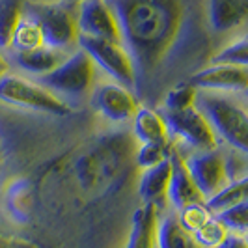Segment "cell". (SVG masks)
<instances>
[{
	"mask_svg": "<svg viewBox=\"0 0 248 248\" xmlns=\"http://www.w3.org/2000/svg\"><path fill=\"white\" fill-rule=\"evenodd\" d=\"M138 75L151 77L175 45L185 21L183 0H108Z\"/></svg>",
	"mask_w": 248,
	"mask_h": 248,
	"instance_id": "1",
	"label": "cell"
},
{
	"mask_svg": "<svg viewBox=\"0 0 248 248\" xmlns=\"http://www.w3.org/2000/svg\"><path fill=\"white\" fill-rule=\"evenodd\" d=\"M198 108L207 124L211 125L218 142L222 140L228 148L241 153L248 151V114L243 103H239L230 93L217 92H198L196 93Z\"/></svg>",
	"mask_w": 248,
	"mask_h": 248,
	"instance_id": "2",
	"label": "cell"
},
{
	"mask_svg": "<svg viewBox=\"0 0 248 248\" xmlns=\"http://www.w3.org/2000/svg\"><path fill=\"white\" fill-rule=\"evenodd\" d=\"M23 15L32 19L50 49L73 52L78 49L77 2L69 0H25Z\"/></svg>",
	"mask_w": 248,
	"mask_h": 248,
	"instance_id": "3",
	"label": "cell"
},
{
	"mask_svg": "<svg viewBox=\"0 0 248 248\" xmlns=\"http://www.w3.org/2000/svg\"><path fill=\"white\" fill-rule=\"evenodd\" d=\"M97 67L82 49H75L50 73L36 77V82L52 92L65 105L88 99L95 86Z\"/></svg>",
	"mask_w": 248,
	"mask_h": 248,
	"instance_id": "4",
	"label": "cell"
},
{
	"mask_svg": "<svg viewBox=\"0 0 248 248\" xmlns=\"http://www.w3.org/2000/svg\"><path fill=\"white\" fill-rule=\"evenodd\" d=\"M0 103L15 108L58 116V118L71 114V107L65 105L62 99H58L52 92L37 84L36 80L26 78L13 71L6 73L0 78Z\"/></svg>",
	"mask_w": 248,
	"mask_h": 248,
	"instance_id": "5",
	"label": "cell"
},
{
	"mask_svg": "<svg viewBox=\"0 0 248 248\" xmlns=\"http://www.w3.org/2000/svg\"><path fill=\"white\" fill-rule=\"evenodd\" d=\"M78 49L86 52L92 62L95 63V67L108 77V80H114L129 90L137 88L138 78L135 65L122 43L93 37H78Z\"/></svg>",
	"mask_w": 248,
	"mask_h": 248,
	"instance_id": "6",
	"label": "cell"
},
{
	"mask_svg": "<svg viewBox=\"0 0 248 248\" xmlns=\"http://www.w3.org/2000/svg\"><path fill=\"white\" fill-rule=\"evenodd\" d=\"M168 133L172 138H177L190 151L218 148V138L215 137L211 125L203 118V114L194 107H188L179 112H161Z\"/></svg>",
	"mask_w": 248,
	"mask_h": 248,
	"instance_id": "7",
	"label": "cell"
},
{
	"mask_svg": "<svg viewBox=\"0 0 248 248\" xmlns=\"http://www.w3.org/2000/svg\"><path fill=\"white\" fill-rule=\"evenodd\" d=\"M88 99H90L92 108L112 124L131 122L135 112L140 107L135 92L114 80L95 82Z\"/></svg>",
	"mask_w": 248,
	"mask_h": 248,
	"instance_id": "8",
	"label": "cell"
},
{
	"mask_svg": "<svg viewBox=\"0 0 248 248\" xmlns=\"http://www.w3.org/2000/svg\"><path fill=\"white\" fill-rule=\"evenodd\" d=\"M183 161L203 200L211 198L215 192H218L230 181L226 174L224 153L220 146L203 151H190L186 157H183Z\"/></svg>",
	"mask_w": 248,
	"mask_h": 248,
	"instance_id": "9",
	"label": "cell"
},
{
	"mask_svg": "<svg viewBox=\"0 0 248 248\" xmlns=\"http://www.w3.org/2000/svg\"><path fill=\"white\" fill-rule=\"evenodd\" d=\"M77 30L78 37H93L122 43L118 19L108 0L77 2Z\"/></svg>",
	"mask_w": 248,
	"mask_h": 248,
	"instance_id": "10",
	"label": "cell"
},
{
	"mask_svg": "<svg viewBox=\"0 0 248 248\" xmlns=\"http://www.w3.org/2000/svg\"><path fill=\"white\" fill-rule=\"evenodd\" d=\"M198 92H217V93H243L248 88V67L239 65H220L209 63L186 80Z\"/></svg>",
	"mask_w": 248,
	"mask_h": 248,
	"instance_id": "11",
	"label": "cell"
},
{
	"mask_svg": "<svg viewBox=\"0 0 248 248\" xmlns=\"http://www.w3.org/2000/svg\"><path fill=\"white\" fill-rule=\"evenodd\" d=\"M170 164H172V172H170V185L166 192V203L172 207V211L177 213L186 205L205 202L194 179L188 174L183 155L175 144L170 151Z\"/></svg>",
	"mask_w": 248,
	"mask_h": 248,
	"instance_id": "12",
	"label": "cell"
},
{
	"mask_svg": "<svg viewBox=\"0 0 248 248\" xmlns=\"http://www.w3.org/2000/svg\"><path fill=\"white\" fill-rule=\"evenodd\" d=\"M170 172H172L170 157L166 161L159 162L155 166H149V168H144L140 172L138 196L142 200V203H151L161 211L162 205L166 203V192H168V185H170Z\"/></svg>",
	"mask_w": 248,
	"mask_h": 248,
	"instance_id": "13",
	"label": "cell"
},
{
	"mask_svg": "<svg viewBox=\"0 0 248 248\" xmlns=\"http://www.w3.org/2000/svg\"><path fill=\"white\" fill-rule=\"evenodd\" d=\"M161 211L151 205L142 203L133 215V224L125 248H157V228Z\"/></svg>",
	"mask_w": 248,
	"mask_h": 248,
	"instance_id": "14",
	"label": "cell"
},
{
	"mask_svg": "<svg viewBox=\"0 0 248 248\" xmlns=\"http://www.w3.org/2000/svg\"><path fill=\"white\" fill-rule=\"evenodd\" d=\"M69 54L71 52H62V50L50 49L47 45H43L30 52H10V56H12L10 63H13L19 71L41 77V75L50 73L54 67H58Z\"/></svg>",
	"mask_w": 248,
	"mask_h": 248,
	"instance_id": "15",
	"label": "cell"
},
{
	"mask_svg": "<svg viewBox=\"0 0 248 248\" xmlns=\"http://www.w3.org/2000/svg\"><path fill=\"white\" fill-rule=\"evenodd\" d=\"M247 17L248 0H209V25L218 34L243 26Z\"/></svg>",
	"mask_w": 248,
	"mask_h": 248,
	"instance_id": "16",
	"label": "cell"
},
{
	"mask_svg": "<svg viewBox=\"0 0 248 248\" xmlns=\"http://www.w3.org/2000/svg\"><path fill=\"white\" fill-rule=\"evenodd\" d=\"M133 129L135 137L140 144H162V142H172V137L168 133L166 122L162 114L151 107H138V110L133 116Z\"/></svg>",
	"mask_w": 248,
	"mask_h": 248,
	"instance_id": "17",
	"label": "cell"
},
{
	"mask_svg": "<svg viewBox=\"0 0 248 248\" xmlns=\"http://www.w3.org/2000/svg\"><path fill=\"white\" fill-rule=\"evenodd\" d=\"M157 248H202L192 233L183 230L177 222L175 213H164L159 217L157 228Z\"/></svg>",
	"mask_w": 248,
	"mask_h": 248,
	"instance_id": "18",
	"label": "cell"
},
{
	"mask_svg": "<svg viewBox=\"0 0 248 248\" xmlns=\"http://www.w3.org/2000/svg\"><path fill=\"white\" fill-rule=\"evenodd\" d=\"M243 202H248V177L228 181L218 192H215L211 198L205 200V205L213 215H217Z\"/></svg>",
	"mask_w": 248,
	"mask_h": 248,
	"instance_id": "19",
	"label": "cell"
},
{
	"mask_svg": "<svg viewBox=\"0 0 248 248\" xmlns=\"http://www.w3.org/2000/svg\"><path fill=\"white\" fill-rule=\"evenodd\" d=\"M25 0H0V50L8 52L15 28L23 17Z\"/></svg>",
	"mask_w": 248,
	"mask_h": 248,
	"instance_id": "20",
	"label": "cell"
},
{
	"mask_svg": "<svg viewBox=\"0 0 248 248\" xmlns=\"http://www.w3.org/2000/svg\"><path fill=\"white\" fill-rule=\"evenodd\" d=\"M43 45L45 43H43V36H41L39 26L32 19L23 15L17 28H15V32H13L12 45H10L8 52H30V50H36Z\"/></svg>",
	"mask_w": 248,
	"mask_h": 248,
	"instance_id": "21",
	"label": "cell"
},
{
	"mask_svg": "<svg viewBox=\"0 0 248 248\" xmlns=\"http://www.w3.org/2000/svg\"><path fill=\"white\" fill-rule=\"evenodd\" d=\"M211 63L220 65H239L248 67V41L247 37H237L232 43H228L211 58Z\"/></svg>",
	"mask_w": 248,
	"mask_h": 248,
	"instance_id": "22",
	"label": "cell"
},
{
	"mask_svg": "<svg viewBox=\"0 0 248 248\" xmlns=\"http://www.w3.org/2000/svg\"><path fill=\"white\" fill-rule=\"evenodd\" d=\"M220 224L228 230V233L237 235H247L248 232V202H243L239 205H233L226 211H220L215 215Z\"/></svg>",
	"mask_w": 248,
	"mask_h": 248,
	"instance_id": "23",
	"label": "cell"
},
{
	"mask_svg": "<svg viewBox=\"0 0 248 248\" xmlns=\"http://www.w3.org/2000/svg\"><path fill=\"white\" fill-rule=\"evenodd\" d=\"M196 93H198V90L194 86H190L186 80L177 84L164 97V112H179L188 108V107H194Z\"/></svg>",
	"mask_w": 248,
	"mask_h": 248,
	"instance_id": "24",
	"label": "cell"
},
{
	"mask_svg": "<svg viewBox=\"0 0 248 248\" xmlns=\"http://www.w3.org/2000/svg\"><path fill=\"white\" fill-rule=\"evenodd\" d=\"M175 217H177V222L183 226V230H186L188 233H196L211 218L213 213L207 209L205 202H202V203H192L183 207L181 211L175 213Z\"/></svg>",
	"mask_w": 248,
	"mask_h": 248,
	"instance_id": "25",
	"label": "cell"
},
{
	"mask_svg": "<svg viewBox=\"0 0 248 248\" xmlns=\"http://www.w3.org/2000/svg\"><path fill=\"white\" fill-rule=\"evenodd\" d=\"M174 142H162V144H140L137 151V162L140 170L155 166L159 162L166 161L170 157Z\"/></svg>",
	"mask_w": 248,
	"mask_h": 248,
	"instance_id": "26",
	"label": "cell"
},
{
	"mask_svg": "<svg viewBox=\"0 0 248 248\" xmlns=\"http://www.w3.org/2000/svg\"><path fill=\"white\" fill-rule=\"evenodd\" d=\"M226 235H228V230L220 224V220L215 215L200 228L196 233H192V237L196 239V243L202 248H217L226 239Z\"/></svg>",
	"mask_w": 248,
	"mask_h": 248,
	"instance_id": "27",
	"label": "cell"
},
{
	"mask_svg": "<svg viewBox=\"0 0 248 248\" xmlns=\"http://www.w3.org/2000/svg\"><path fill=\"white\" fill-rule=\"evenodd\" d=\"M217 248H248L247 235H237V233H228L226 239Z\"/></svg>",
	"mask_w": 248,
	"mask_h": 248,
	"instance_id": "28",
	"label": "cell"
},
{
	"mask_svg": "<svg viewBox=\"0 0 248 248\" xmlns=\"http://www.w3.org/2000/svg\"><path fill=\"white\" fill-rule=\"evenodd\" d=\"M10 71H12V63H10V60L6 58V52L0 50V78H2L6 73H10Z\"/></svg>",
	"mask_w": 248,
	"mask_h": 248,
	"instance_id": "29",
	"label": "cell"
},
{
	"mask_svg": "<svg viewBox=\"0 0 248 248\" xmlns=\"http://www.w3.org/2000/svg\"><path fill=\"white\" fill-rule=\"evenodd\" d=\"M69 2H80V0H69Z\"/></svg>",
	"mask_w": 248,
	"mask_h": 248,
	"instance_id": "30",
	"label": "cell"
}]
</instances>
